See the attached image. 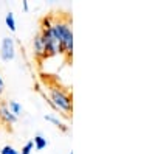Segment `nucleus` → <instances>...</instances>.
Returning <instances> with one entry per match:
<instances>
[{
    "label": "nucleus",
    "instance_id": "nucleus-1",
    "mask_svg": "<svg viewBox=\"0 0 155 154\" xmlns=\"http://www.w3.org/2000/svg\"><path fill=\"white\" fill-rule=\"evenodd\" d=\"M48 94H50V98L47 101L50 103L51 108L56 109V111H61L64 115H70V112L73 111V100H71L68 92H65L59 86L50 84L48 86Z\"/></svg>",
    "mask_w": 155,
    "mask_h": 154
},
{
    "label": "nucleus",
    "instance_id": "nucleus-2",
    "mask_svg": "<svg viewBox=\"0 0 155 154\" xmlns=\"http://www.w3.org/2000/svg\"><path fill=\"white\" fill-rule=\"evenodd\" d=\"M53 30L54 36L61 41L64 53L67 56L73 55V31H71V25L68 19H54L53 20Z\"/></svg>",
    "mask_w": 155,
    "mask_h": 154
},
{
    "label": "nucleus",
    "instance_id": "nucleus-3",
    "mask_svg": "<svg viewBox=\"0 0 155 154\" xmlns=\"http://www.w3.org/2000/svg\"><path fill=\"white\" fill-rule=\"evenodd\" d=\"M16 56V45H14V39L9 36L2 39V45H0V58L3 61H11Z\"/></svg>",
    "mask_w": 155,
    "mask_h": 154
},
{
    "label": "nucleus",
    "instance_id": "nucleus-4",
    "mask_svg": "<svg viewBox=\"0 0 155 154\" xmlns=\"http://www.w3.org/2000/svg\"><path fill=\"white\" fill-rule=\"evenodd\" d=\"M33 50H34V56L37 59H45L47 58V51H45V42H44V37L39 31L34 36V41H33Z\"/></svg>",
    "mask_w": 155,
    "mask_h": 154
},
{
    "label": "nucleus",
    "instance_id": "nucleus-5",
    "mask_svg": "<svg viewBox=\"0 0 155 154\" xmlns=\"http://www.w3.org/2000/svg\"><path fill=\"white\" fill-rule=\"evenodd\" d=\"M0 120H2L3 123H6V125H12V123L17 121V117L9 111L8 104L3 103V101H0Z\"/></svg>",
    "mask_w": 155,
    "mask_h": 154
},
{
    "label": "nucleus",
    "instance_id": "nucleus-6",
    "mask_svg": "<svg viewBox=\"0 0 155 154\" xmlns=\"http://www.w3.org/2000/svg\"><path fill=\"white\" fill-rule=\"evenodd\" d=\"M33 143H34V148L37 149V151H42L47 145H48V140L44 137V135H41V134H37V135H34V140H33Z\"/></svg>",
    "mask_w": 155,
    "mask_h": 154
},
{
    "label": "nucleus",
    "instance_id": "nucleus-7",
    "mask_svg": "<svg viewBox=\"0 0 155 154\" xmlns=\"http://www.w3.org/2000/svg\"><path fill=\"white\" fill-rule=\"evenodd\" d=\"M8 108H9V111L12 112V114H14L16 115V117H19V115L23 112V109H22V106L19 104V103L17 101H14V100H11L9 103H8Z\"/></svg>",
    "mask_w": 155,
    "mask_h": 154
},
{
    "label": "nucleus",
    "instance_id": "nucleus-8",
    "mask_svg": "<svg viewBox=\"0 0 155 154\" xmlns=\"http://www.w3.org/2000/svg\"><path fill=\"white\" fill-rule=\"evenodd\" d=\"M5 23H6V27L11 30V31H16V19H14V14L9 11L6 12V16H5Z\"/></svg>",
    "mask_w": 155,
    "mask_h": 154
},
{
    "label": "nucleus",
    "instance_id": "nucleus-9",
    "mask_svg": "<svg viewBox=\"0 0 155 154\" xmlns=\"http://www.w3.org/2000/svg\"><path fill=\"white\" fill-rule=\"evenodd\" d=\"M45 120H48V121H51V123H54L58 128H61L62 131H67V126L64 125V123H62V121H61L58 117H54V115H48V114H47V115H45Z\"/></svg>",
    "mask_w": 155,
    "mask_h": 154
},
{
    "label": "nucleus",
    "instance_id": "nucleus-10",
    "mask_svg": "<svg viewBox=\"0 0 155 154\" xmlns=\"http://www.w3.org/2000/svg\"><path fill=\"white\" fill-rule=\"evenodd\" d=\"M33 149H34V143H33V140H30V142H27L23 145V148H22V152L20 154H31L33 152Z\"/></svg>",
    "mask_w": 155,
    "mask_h": 154
},
{
    "label": "nucleus",
    "instance_id": "nucleus-11",
    "mask_svg": "<svg viewBox=\"0 0 155 154\" xmlns=\"http://www.w3.org/2000/svg\"><path fill=\"white\" fill-rule=\"evenodd\" d=\"M0 154H20L16 148H12L11 145H6L2 148V151H0Z\"/></svg>",
    "mask_w": 155,
    "mask_h": 154
},
{
    "label": "nucleus",
    "instance_id": "nucleus-12",
    "mask_svg": "<svg viewBox=\"0 0 155 154\" xmlns=\"http://www.w3.org/2000/svg\"><path fill=\"white\" fill-rule=\"evenodd\" d=\"M3 89H5V83H3V80H2V76H0V94L3 92Z\"/></svg>",
    "mask_w": 155,
    "mask_h": 154
},
{
    "label": "nucleus",
    "instance_id": "nucleus-13",
    "mask_svg": "<svg viewBox=\"0 0 155 154\" xmlns=\"http://www.w3.org/2000/svg\"><path fill=\"white\" fill-rule=\"evenodd\" d=\"M22 5H23V9H25V11H28V8H30V6H28V2H22Z\"/></svg>",
    "mask_w": 155,
    "mask_h": 154
},
{
    "label": "nucleus",
    "instance_id": "nucleus-14",
    "mask_svg": "<svg viewBox=\"0 0 155 154\" xmlns=\"http://www.w3.org/2000/svg\"><path fill=\"white\" fill-rule=\"evenodd\" d=\"M70 154H73V152H70Z\"/></svg>",
    "mask_w": 155,
    "mask_h": 154
}]
</instances>
